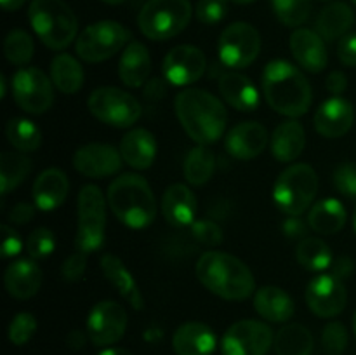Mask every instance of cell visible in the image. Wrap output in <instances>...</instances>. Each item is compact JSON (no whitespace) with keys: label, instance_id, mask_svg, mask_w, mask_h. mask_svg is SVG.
Instances as JSON below:
<instances>
[{"label":"cell","instance_id":"cell-19","mask_svg":"<svg viewBox=\"0 0 356 355\" xmlns=\"http://www.w3.org/2000/svg\"><path fill=\"white\" fill-rule=\"evenodd\" d=\"M268 145V131L259 122H242L228 132L226 152L238 160H250L261 155Z\"/></svg>","mask_w":356,"mask_h":355},{"label":"cell","instance_id":"cell-4","mask_svg":"<svg viewBox=\"0 0 356 355\" xmlns=\"http://www.w3.org/2000/svg\"><path fill=\"white\" fill-rule=\"evenodd\" d=\"M106 200L118 221L129 228H146L156 216L155 194L139 174L125 173L115 178L108 187Z\"/></svg>","mask_w":356,"mask_h":355},{"label":"cell","instance_id":"cell-7","mask_svg":"<svg viewBox=\"0 0 356 355\" xmlns=\"http://www.w3.org/2000/svg\"><path fill=\"white\" fill-rule=\"evenodd\" d=\"M190 0H148L138 16L139 30L149 40H169L188 26Z\"/></svg>","mask_w":356,"mask_h":355},{"label":"cell","instance_id":"cell-61","mask_svg":"<svg viewBox=\"0 0 356 355\" xmlns=\"http://www.w3.org/2000/svg\"><path fill=\"white\" fill-rule=\"evenodd\" d=\"M351 2H353V3H356V0H351Z\"/></svg>","mask_w":356,"mask_h":355},{"label":"cell","instance_id":"cell-32","mask_svg":"<svg viewBox=\"0 0 356 355\" xmlns=\"http://www.w3.org/2000/svg\"><path fill=\"white\" fill-rule=\"evenodd\" d=\"M308 225L320 235H334L346 225V209L337 198H323L309 211Z\"/></svg>","mask_w":356,"mask_h":355},{"label":"cell","instance_id":"cell-51","mask_svg":"<svg viewBox=\"0 0 356 355\" xmlns=\"http://www.w3.org/2000/svg\"><path fill=\"white\" fill-rule=\"evenodd\" d=\"M35 216V207L28 202H19L13 207V211L9 212V218L14 225H26L33 219Z\"/></svg>","mask_w":356,"mask_h":355},{"label":"cell","instance_id":"cell-62","mask_svg":"<svg viewBox=\"0 0 356 355\" xmlns=\"http://www.w3.org/2000/svg\"><path fill=\"white\" fill-rule=\"evenodd\" d=\"M323 2H329V0H323Z\"/></svg>","mask_w":356,"mask_h":355},{"label":"cell","instance_id":"cell-18","mask_svg":"<svg viewBox=\"0 0 356 355\" xmlns=\"http://www.w3.org/2000/svg\"><path fill=\"white\" fill-rule=\"evenodd\" d=\"M291 51L301 68L309 73H320L329 63V54L318 31L298 28L291 35Z\"/></svg>","mask_w":356,"mask_h":355},{"label":"cell","instance_id":"cell-21","mask_svg":"<svg viewBox=\"0 0 356 355\" xmlns=\"http://www.w3.org/2000/svg\"><path fill=\"white\" fill-rule=\"evenodd\" d=\"M7 292L16 299H28L38 292L42 285V270L35 260L19 258L7 267L3 274Z\"/></svg>","mask_w":356,"mask_h":355},{"label":"cell","instance_id":"cell-20","mask_svg":"<svg viewBox=\"0 0 356 355\" xmlns=\"http://www.w3.org/2000/svg\"><path fill=\"white\" fill-rule=\"evenodd\" d=\"M355 122L353 104L348 100L334 96L320 104L315 113V129L323 138H341Z\"/></svg>","mask_w":356,"mask_h":355},{"label":"cell","instance_id":"cell-53","mask_svg":"<svg viewBox=\"0 0 356 355\" xmlns=\"http://www.w3.org/2000/svg\"><path fill=\"white\" fill-rule=\"evenodd\" d=\"M348 87V79L344 73L341 72H332L329 77H327V90L334 96H339L346 90Z\"/></svg>","mask_w":356,"mask_h":355},{"label":"cell","instance_id":"cell-34","mask_svg":"<svg viewBox=\"0 0 356 355\" xmlns=\"http://www.w3.org/2000/svg\"><path fill=\"white\" fill-rule=\"evenodd\" d=\"M273 347L277 355H312L313 336L301 324H287L277 333Z\"/></svg>","mask_w":356,"mask_h":355},{"label":"cell","instance_id":"cell-38","mask_svg":"<svg viewBox=\"0 0 356 355\" xmlns=\"http://www.w3.org/2000/svg\"><path fill=\"white\" fill-rule=\"evenodd\" d=\"M6 136L17 152H35L42 145V131L28 118H10L6 125Z\"/></svg>","mask_w":356,"mask_h":355},{"label":"cell","instance_id":"cell-41","mask_svg":"<svg viewBox=\"0 0 356 355\" xmlns=\"http://www.w3.org/2000/svg\"><path fill=\"white\" fill-rule=\"evenodd\" d=\"M54 247H56L54 233H52L49 228H44V226H42V228L33 230L26 239L28 256L35 261L51 256Z\"/></svg>","mask_w":356,"mask_h":355},{"label":"cell","instance_id":"cell-25","mask_svg":"<svg viewBox=\"0 0 356 355\" xmlns=\"http://www.w3.org/2000/svg\"><path fill=\"white\" fill-rule=\"evenodd\" d=\"M122 159L132 169H148L156 157L155 136L146 129H132L120 141Z\"/></svg>","mask_w":356,"mask_h":355},{"label":"cell","instance_id":"cell-42","mask_svg":"<svg viewBox=\"0 0 356 355\" xmlns=\"http://www.w3.org/2000/svg\"><path fill=\"white\" fill-rule=\"evenodd\" d=\"M35 331H37V319L28 312L17 313V315L10 320L9 326L10 343L17 345V347L28 343V341L33 338Z\"/></svg>","mask_w":356,"mask_h":355},{"label":"cell","instance_id":"cell-49","mask_svg":"<svg viewBox=\"0 0 356 355\" xmlns=\"http://www.w3.org/2000/svg\"><path fill=\"white\" fill-rule=\"evenodd\" d=\"M337 56L341 63L355 68L356 66V33H348L337 44Z\"/></svg>","mask_w":356,"mask_h":355},{"label":"cell","instance_id":"cell-13","mask_svg":"<svg viewBox=\"0 0 356 355\" xmlns=\"http://www.w3.org/2000/svg\"><path fill=\"white\" fill-rule=\"evenodd\" d=\"M275 336L270 326L259 320L235 322L222 336V355H266Z\"/></svg>","mask_w":356,"mask_h":355},{"label":"cell","instance_id":"cell-40","mask_svg":"<svg viewBox=\"0 0 356 355\" xmlns=\"http://www.w3.org/2000/svg\"><path fill=\"white\" fill-rule=\"evenodd\" d=\"M275 16L285 26H301L312 13V0H271Z\"/></svg>","mask_w":356,"mask_h":355},{"label":"cell","instance_id":"cell-45","mask_svg":"<svg viewBox=\"0 0 356 355\" xmlns=\"http://www.w3.org/2000/svg\"><path fill=\"white\" fill-rule=\"evenodd\" d=\"M334 187L350 198H356V162H343L334 171Z\"/></svg>","mask_w":356,"mask_h":355},{"label":"cell","instance_id":"cell-2","mask_svg":"<svg viewBox=\"0 0 356 355\" xmlns=\"http://www.w3.org/2000/svg\"><path fill=\"white\" fill-rule=\"evenodd\" d=\"M261 84L268 104L285 117H302L312 106V86L301 70L285 59L268 63Z\"/></svg>","mask_w":356,"mask_h":355},{"label":"cell","instance_id":"cell-26","mask_svg":"<svg viewBox=\"0 0 356 355\" xmlns=\"http://www.w3.org/2000/svg\"><path fill=\"white\" fill-rule=\"evenodd\" d=\"M101 270H103L106 281L117 289L118 294H120L132 308L141 310L143 306H145L141 291H139L134 277H132L131 271L127 270V267L122 263L120 258L113 256V254H104V256L101 258Z\"/></svg>","mask_w":356,"mask_h":355},{"label":"cell","instance_id":"cell-52","mask_svg":"<svg viewBox=\"0 0 356 355\" xmlns=\"http://www.w3.org/2000/svg\"><path fill=\"white\" fill-rule=\"evenodd\" d=\"M353 261L350 260V258L346 256H339L336 258V260H332V263H330V274L334 275V277L341 278V281H344V278L351 277V274H353Z\"/></svg>","mask_w":356,"mask_h":355},{"label":"cell","instance_id":"cell-1","mask_svg":"<svg viewBox=\"0 0 356 355\" xmlns=\"http://www.w3.org/2000/svg\"><path fill=\"white\" fill-rule=\"evenodd\" d=\"M176 115L186 134L198 145H212L226 129V108L214 94L190 87L181 90L174 101Z\"/></svg>","mask_w":356,"mask_h":355},{"label":"cell","instance_id":"cell-6","mask_svg":"<svg viewBox=\"0 0 356 355\" xmlns=\"http://www.w3.org/2000/svg\"><path fill=\"white\" fill-rule=\"evenodd\" d=\"M318 191V176L308 164H292L282 171L273 187L275 204L289 216H301Z\"/></svg>","mask_w":356,"mask_h":355},{"label":"cell","instance_id":"cell-47","mask_svg":"<svg viewBox=\"0 0 356 355\" xmlns=\"http://www.w3.org/2000/svg\"><path fill=\"white\" fill-rule=\"evenodd\" d=\"M86 268H87V254L76 251V253H73L72 256H68L65 261H63L61 275L66 282H76L83 277Z\"/></svg>","mask_w":356,"mask_h":355},{"label":"cell","instance_id":"cell-22","mask_svg":"<svg viewBox=\"0 0 356 355\" xmlns=\"http://www.w3.org/2000/svg\"><path fill=\"white\" fill-rule=\"evenodd\" d=\"M162 214L172 226L193 225L197 214V198L186 184L174 183L163 191Z\"/></svg>","mask_w":356,"mask_h":355},{"label":"cell","instance_id":"cell-44","mask_svg":"<svg viewBox=\"0 0 356 355\" xmlns=\"http://www.w3.org/2000/svg\"><path fill=\"white\" fill-rule=\"evenodd\" d=\"M191 235H193L195 240H198V242L209 247H218L225 240L221 226L218 223L211 221V219H198V221H193V225H191Z\"/></svg>","mask_w":356,"mask_h":355},{"label":"cell","instance_id":"cell-28","mask_svg":"<svg viewBox=\"0 0 356 355\" xmlns=\"http://www.w3.org/2000/svg\"><path fill=\"white\" fill-rule=\"evenodd\" d=\"M149 72H152V58H149L148 49L141 42H131L122 52L120 63H118L120 80L131 89H136L148 80Z\"/></svg>","mask_w":356,"mask_h":355},{"label":"cell","instance_id":"cell-48","mask_svg":"<svg viewBox=\"0 0 356 355\" xmlns=\"http://www.w3.org/2000/svg\"><path fill=\"white\" fill-rule=\"evenodd\" d=\"M0 232H2V244H0L2 256L6 258V260L17 256V254L21 253V249H23V242H21L19 233L9 225H2Z\"/></svg>","mask_w":356,"mask_h":355},{"label":"cell","instance_id":"cell-12","mask_svg":"<svg viewBox=\"0 0 356 355\" xmlns=\"http://www.w3.org/2000/svg\"><path fill=\"white\" fill-rule=\"evenodd\" d=\"M10 86L16 104L28 113H45L54 103V84L42 70L33 66L17 70L13 75Z\"/></svg>","mask_w":356,"mask_h":355},{"label":"cell","instance_id":"cell-50","mask_svg":"<svg viewBox=\"0 0 356 355\" xmlns=\"http://www.w3.org/2000/svg\"><path fill=\"white\" fill-rule=\"evenodd\" d=\"M282 230H284L287 239L302 240L306 239V230H308V226H306L305 219H301L299 216H289V218L284 221V225H282Z\"/></svg>","mask_w":356,"mask_h":355},{"label":"cell","instance_id":"cell-60","mask_svg":"<svg viewBox=\"0 0 356 355\" xmlns=\"http://www.w3.org/2000/svg\"><path fill=\"white\" fill-rule=\"evenodd\" d=\"M353 327H355V334H356V313H355V317H353Z\"/></svg>","mask_w":356,"mask_h":355},{"label":"cell","instance_id":"cell-14","mask_svg":"<svg viewBox=\"0 0 356 355\" xmlns=\"http://www.w3.org/2000/svg\"><path fill=\"white\" fill-rule=\"evenodd\" d=\"M127 329V312L117 301H101L90 310L87 336L97 347H108L120 340Z\"/></svg>","mask_w":356,"mask_h":355},{"label":"cell","instance_id":"cell-8","mask_svg":"<svg viewBox=\"0 0 356 355\" xmlns=\"http://www.w3.org/2000/svg\"><path fill=\"white\" fill-rule=\"evenodd\" d=\"M106 198L96 184H86L79 194V226L75 246L80 253L90 254L104 242Z\"/></svg>","mask_w":356,"mask_h":355},{"label":"cell","instance_id":"cell-37","mask_svg":"<svg viewBox=\"0 0 356 355\" xmlns=\"http://www.w3.org/2000/svg\"><path fill=\"white\" fill-rule=\"evenodd\" d=\"M216 169V157L207 146L198 145L191 150L184 160V178L190 184L200 187L212 178Z\"/></svg>","mask_w":356,"mask_h":355},{"label":"cell","instance_id":"cell-27","mask_svg":"<svg viewBox=\"0 0 356 355\" xmlns=\"http://www.w3.org/2000/svg\"><path fill=\"white\" fill-rule=\"evenodd\" d=\"M306 145L305 127L301 122L285 120L271 134V153L278 162H292L302 153Z\"/></svg>","mask_w":356,"mask_h":355},{"label":"cell","instance_id":"cell-30","mask_svg":"<svg viewBox=\"0 0 356 355\" xmlns=\"http://www.w3.org/2000/svg\"><path fill=\"white\" fill-rule=\"evenodd\" d=\"M254 308L270 322H287L294 315V299L277 285H264L254 294Z\"/></svg>","mask_w":356,"mask_h":355},{"label":"cell","instance_id":"cell-35","mask_svg":"<svg viewBox=\"0 0 356 355\" xmlns=\"http://www.w3.org/2000/svg\"><path fill=\"white\" fill-rule=\"evenodd\" d=\"M296 258L302 268L309 271H322L332 263V253L320 237H306L296 247Z\"/></svg>","mask_w":356,"mask_h":355},{"label":"cell","instance_id":"cell-31","mask_svg":"<svg viewBox=\"0 0 356 355\" xmlns=\"http://www.w3.org/2000/svg\"><path fill=\"white\" fill-rule=\"evenodd\" d=\"M353 23V9L344 2H334L323 7L322 13H320L318 19H316V31L322 38L332 42L348 35Z\"/></svg>","mask_w":356,"mask_h":355},{"label":"cell","instance_id":"cell-59","mask_svg":"<svg viewBox=\"0 0 356 355\" xmlns=\"http://www.w3.org/2000/svg\"><path fill=\"white\" fill-rule=\"evenodd\" d=\"M353 228H355V232H356V209H355V214H353Z\"/></svg>","mask_w":356,"mask_h":355},{"label":"cell","instance_id":"cell-55","mask_svg":"<svg viewBox=\"0 0 356 355\" xmlns=\"http://www.w3.org/2000/svg\"><path fill=\"white\" fill-rule=\"evenodd\" d=\"M99 355H132L131 352L125 350V348H104L103 352H99Z\"/></svg>","mask_w":356,"mask_h":355},{"label":"cell","instance_id":"cell-16","mask_svg":"<svg viewBox=\"0 0 356 355\" xmlns=\"http://www.w3.org/2000/svg\"><path fill=\"white\" fill-rule=\"evenodd\" d=\"M348 292L343 281L332 274L316 275L306 287V303L322 319L336 317L346 308Z\"/></svg>","mask_w":356,"mask_h":355},{"label":"cell","instance_id":"cell-15","mask_svg":"<svg viewBox=\"0 0 356 355\" xmlns=\"http://www.w3.org/2000/svg\"><path fill=\"white\" fill-rule=\"evenodd\" d=\"M207 68V58L195 45H177L163 58L162 72L172 86H191L202 79Z\"/></svg>","mask_w":356,"mask_h":355},{"label":"cell","instance_id":"cell-3","mask_svg":"<svg viewBox=\"0 0 356 355\" xmlns=\"http://www.w3.org/2000/svg\"><path fill=\"white\" fill-rule=\"evenodd\" d=\"M195 271L205 289L228 301L250 298L256 289L250 268L242 260L222 251H207L202 254Z\"/></svg>","mask_w":356,"mask_h":355},{"label":"cell","instance_id":"cell-23","mask_svg":"<svg viewBox=\"0 0 356 355\" xmlns=\"http://www.w3.org/2000/svg\"><path fill=\"white\" fill-rule=\"evenodd\" d=\"M70 181L61 169H45L33 183L35 205L42 211H54L68 197Z\"/></svg>","mask_w":356,"mask_h":355},{"label":"cell","instance_id":"cell-29","mask_svg":"<svg viewBox=\"0 0 356 355\" xmlns=\"http://www.w3.org/2000/svg\"><path fill=\"white\" fill-rule=\"evenodd\" d=\"M219 93L229 106L240 111H252L259 104V93L256 86L242 73H225L219 79Z\"/></svg>","mask_w":356,"mask_h":355},{"label":"cell","instance_id":"cell-46","mask_svg":"<svg viewBox=\"0 0 356 355\" xmlns=\"http://www.w3.org/2000/svg\"><path fill=\"white\" fill-rule=\"evenodd\" d=\"M197 17L204 24H216L228 14V0H198Z\"/></svg>","mask_w":356,"mask_h":355},{"label":"cell","instance_id":"cell-33","mask_svg":"<svg viewBox=\"0 0 356 355\" xmlns=\"http://www.w3.org/2000/svg\"><path fill=\"white\" fill-rule=\"evenodd\" d=\"M51 80L63 94H76L83 86L82 65L70 54H58L51 63Z\"/></svg>","mask_w":356,"mask_h":355},{"label":"cell","instance_id":"cell-56","mask_svg":"<svg viewBox=\"0 0 356 355\" xmlns=\"http://www.w3.org/2000/svg\"><path fill=\"white\" fill-rule=\"evenodd\" d=\"M0 86H2V93H0V96H6V90H7V87H6V77H0Z\"/></svg>","mask_w":356,"mask_h":355},{"label":"cell","instance_id":"cell-10","mask_svg":"<svg viewBox=\"0 0 356 355\" xmlns=\"http://www.w3.org/2000/svg\"><path fill=\"white\" fill-rule=\"evenodd\" d=\"M89 111L111 127H131L141 117V104L132 94L118 87H99L87 101Z\"/></svg>","mask_w":356,"mask_h":355},{"label":"cell","instance_id":"cell-36","mask_svg":"<svg viewBox=\"0 0 356 355\" xmlns=\"http://www.w3.org/2000/svg\"><path fill=\"white\" fill-rule=\"evenodd\" d=\"M31 171V160L23 152H2L0 155V190L2 195L16 188Z\"/></svg>","mask_w":356,"mask_h":355},{"label":"cell","instance_id":"cell-58","mask_svg":"<svg viewBox=\"0 0 356 355\" xmlns=\"http://www.w3.org/2000/svg\"><path fill=\"white\" fill-rule=\"evenodd\" d=\"M232 2H235V3H240V6H245V3H250V2H254V0H232Z\"/></svg>","mask_w":356,"mask_h":355},{"label":"cell","instance_id":"cell-11","mask_svg":"<svg viewBox=\"0 0 356 355\" xmlns=\"http://www.w3.org/2000/svg\"><path fill=\"white\" fill-rule=\"evenodd\" d=\"M261 51V35L252 24L233 23L222 30L218 52L222 65L233 70L247 68L256 61Z\"/></svg>","mask_w":356,"mask_h":355},{"label":"cell","instance_id":"cell-43","mask_svg":"<svg viewBox=\"0 0 356 355\" xmlns=\"http://www.w3.org/2000/svg\"><path fill=\"white\" fill-rule=\"evenodd\" d=\"M322 345L329 355H341L348 347V331L341 322L327 324L322 333Z\"/></svg>","mask_w":356,"mask_h":355},{"label":"cell","instance_id":"cell-9","mask_svg":"<svg viewBox=\"0 0 356 355\" xmlns=\"http://www.w3.org/2000/svg\"><path fill=\"white\" fill-rule=\"evenodd\" d=\"M131 38V31L117 21H97L76 37V54L87 63H101L117 54Z\"/></svg>","mask_w":356,"mask_h":355},{"label":"cell","instance_id":"cell-39","mask_svg":"<svg viewBox=\"0 0 356 355\" xmlns=\"http://www.w3.org/2000/svg\"><path fill=\"white\" fill-rule=\"evenodd\" d=\"M33 38L24 30H10L3 40V54L9 63L16 66H24L33 58Z\"/></svg>","mask_w":356,"mask_h":355},{"label":"cell","instance_id":"cell-24","mask_svg":"<svg viewBox=\"0 0 356 355\" xmlns=\"http://www.w3.org/2000/svg\"><path fill=\"white\" fill-rule=\"evenodd\" d=\"M216 345L214 331L202 322L183 324L172 338V347L177 355H212Z\"/></svg>","mask_w":356,"mask_h":355},{"label":"cell","instance_id":"cell-17","mask_svg":"<svg viewBox=\"0 0 356 355\" xmlns=\"http://www.w3.org/2000/svg\"><path fill=\"white\" fill-rule=\"evenodd\" d=\"M122 153L111 145L89 143L80 146L73 155V167L87 178H106L118 173L122 167Z\"/></svg>","mask_w":356,"mask_h":355},{"label":"cell","instance_id":"cell-54","mask_svg":"<svg viewBox=\"0 0 356 355\" xmlns=\"http://www.w3.org/2000/svg\"><path fill=\"white\" fill-rule=\"evenodd\" d=\"M0 2H2L3 9L10 13V10H17L19 7H23L26 0H0Z\"/></svg>","mask_w":356,"mask_h":355},{"label":"cell","instance_id":"cell-5","mask_svg":"<svg viewBox=\"0 0 356 355\" xmlns=\"http://www.w3.org/2000/svg\"><path fill=\"white\" fill-rule=\"evenodd\" d=\"M28 19L37 37L54 51L68 47L79 31V21L72 7L63 0H33L28 9Z\"/></svg>","mask_w":356,"mask_h":355},{"label":"cell","instance_id":"cell-57","mask_svg":"<svg viewBox=\"0 0 356 355\" xmlns=\"http://www.w3.org/2000/svg\"><path fill=\"white\" fill-rule=\"evenodd\" d=\"M104 3H110V6H118V3L125 2V0H103Z\"/></svg>","mask_w":356,"mask_h":355}]
</instances>
